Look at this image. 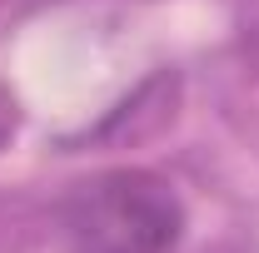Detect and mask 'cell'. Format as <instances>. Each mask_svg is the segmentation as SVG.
Listing matches in <instances>:
<instances>
[{
	"instance_id": "obj_1",
	"label": "cell",
	"mask_w": 259,
	"mask_h": 253,
	"mask_svg": "<svg viewBox=\"0 0 259 253\" xmlns=\"http://www.w3.org/2000/svg\"><path fill=\"white\" fill-rule=\"evenodd\" d=\"M60 223L70 253H175L185 209L164 179L145 169H110L75 184Z\"/></svg>"
},
{
	"instance_id": "obj_2",
	"label": "cell",
	"mask_w": 259,
	"mask_h": 253,
	"mask_svg": "<svg viewBox=\"0 0 259 253\" xmlns=\"http://www.w3.org/2000/svg\"><path fill=\"white\" fill-rule=\"evenodd\" d=\"M15 124H20V109H15V95L0 85V149H5V139L15 134Z\"/></svg>"
}]
</instances>
